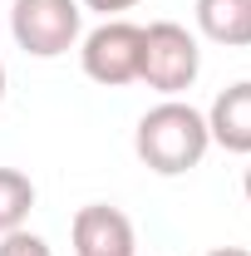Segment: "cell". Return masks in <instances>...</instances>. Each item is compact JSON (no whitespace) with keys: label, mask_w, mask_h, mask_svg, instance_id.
<instances>
[{"label":"cell","mask_w":251,"mask_h":256,"mask_svg":"<svg viewBox=\"0 0 251 256\" xmlns=\"http://www.w3.org/2000/svg\"><path fill=\"white\" fill-rule=\"evenodd\" d=\"M207 256H251L246 246H217V252H207Z\"/></svg>","instance_id":"obj_11"},{"label":"cell","mask_w":251,"mask_h":256,"mask_svg":"<svg viewBox=\"0 0 251 256\" xmlns=\"http://www.w3.org/2000/svg\"><path fill=\"white\" fill-rule=\"evenodd\" d=\"M34 212V182L20 168H0V236L20 232Z\"/></svg>","instance_id":"obj_8"},{"label":"cell","mask_w":251,"mask_h":256,"mask_svg":"<svg viewBox=\"0 0 251 256\" xmlns=\"http://www.w3.org/2000/svg\"><path fill=\"white\" fill-rule=\"evenodd\" d=\"M207 148H212L207 114L192 108V104H182V98L153 104L138 118V128H133V153L158 178H182V172H192L197 162L207 158Z\"/></svg>","instance_id":"obj_1"},{"label":"cell","mask_w":251,"mask_h":256,"mask_svg":"<svg viewBox=\"0 0 251 256\" xmlns=\"http://www.w3.org/2000/svg\"><path fill=\"white\" fill-rule=\"evenodd\" d=\"M10 34L34 60H60L84 40V5L79 0H15Z\"/></svg>","instance_id":"obj_3"},{"label":"cell","mask_w":251,"mask_h":256,"mask_svg":"<svg viewBox=\"0 0 251 256\" xmlns=\"http://www.w3.org/2000/svg\"><path fill=\"white\" fill-rule=\"evenodd\" d=\"M197 30L212 44L246 50L251 44V0H197Z\"/></svg>","instance_id":"obj_7"},{"label":"cell","mask_w":251,"mask_h":256,"mask_svg":"<svg viewBox=\"0 0 251 256\" xmlns=\"http://www.w3.org/2000/svg\"><path fill=\"white\" fill-rule=\"evenodd\" d=\"M202 74V44L188 25L178 20H153L143 30V64H138V84L158 89L162 98L188 94Z\"/></svg>","instance_id":"obj_2"},{"label":"cell","mask_w":251,"mask_h":256,"mask_svg":"<svg viewBox=\"0 0 251 256\" xmlns=\"http://www.w3.org/2000/svg\"><path fill=\"white\" fill-rule=\"evenodd\" d=\"M84 10H94V15H104V20H118L124 10H133V5H143V0H79Z\"/></svg>","instance_id":"obj_10"},{"label":"cell","mask_w":251,"mask_h":256,"mask_svg":"<svg viewBox=\"0 0 251 256\" xmlns=\"http://www.w3.org/2000/svg\"><path fill=\"white\" fill-rule=\"evenodd\" d=\"M207 133H212L217 148L251 158V79H236V84H226V89L212 98V108H207Z\"/></svg>","instance_id":"obj_6"},{"label":"cell","mask_w":251,"mask_h":256,"mask_svg":"<svg viewBox=\"0 0 251 256\" xmlns=\"http://www.w3.org/2000/svg\"><path fill=\"white\" fill-rule=\"evenodd\" d=\"M5 84H10V79H5V60H0V98H5Z\"/></svg>","instance_id":"obj_13"},{"label":"cell","mask_w":251,"mask_h":256,"mask_svg":"<svg viewBox=\"0 0 251 256\" xmlns=\"http://www.w3.org/2000/svg\"><path fill=\"white\" fill-rule=\"evenodd\" d=\"M242 192H246V202H251V168H246V178H242Z\"/></svg>","instance_id":"obj_12"},{"label":"cell","mask_w":251,"mask_h":256,"mask_svg":"<svg viewBox=\"0 0 251 256\" xmlns=\"http://www.w3.org/2000/svg\"><path fill=\"white\" fill-rule=\"evenodd\" d=\"M79 64L84 74L104 89H124L138 84V64H143V25L133 20H104L79 40Z\"/></svg>","instance_id":"obj_4"},{"label":"cell","mask_w":251,"mask_h":256,"mask_svg":"<svg viewBox=\"0 0 251 256\" xmlns=\"http://www.w3.org/2000/svg\"><path fill=\"white\" fill-rule=\"evenodd\" d=\"M0 256H54L50 252V242L44 236H34V232H10V236H0Z\"/></svg>","instance_id":"obj_9"},{"label":"cell","mask_w":251,"mask_h":256,"mask_svg":"<svg viewBox=\"0 0 251 256\" xmlns=\"http://www.w3.org/2000/svg\"><path fill=\"white\" fill-rule=\"evenodd\" d=\"M69 236H74V256H133L138 252L133 222L108 202L79 207L74 222H69Z\"/></svg>","instance_id":"obj_5"}]
</instances>
